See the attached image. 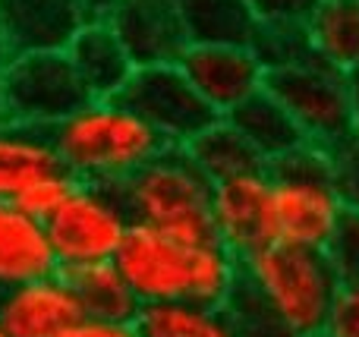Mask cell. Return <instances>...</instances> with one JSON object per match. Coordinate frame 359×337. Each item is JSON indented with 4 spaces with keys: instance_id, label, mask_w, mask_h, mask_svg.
I'll return each instance as SVG.
<instances>
[{
    "instance_id": "obj_8",
    "label": "cell",
    "mask_w": 359,
    "mask_h": 337,
    "mask_svg": "<svg viewBox=\"0 0 359 337\" xmlns=\"http://www.w3.org/2000/svg\"><path fill=\"white\" fill-rule=\"evenodd\" d=\"M120 101L130 111H136L164 139V145H177V149H186L215 120H221L202 101V95L192 88V82L177 63L139 67L126 82Z\"/></svg>"
},
{
    "instance_id": "obj_2",
    "label": "cell",
    "mask_w": 359,
    "mask_h": 337,
    "mask_svg": "<svg viewBox=\"0 0 359 337\" xmlns=\"http://www.w3.org/2000/svg\"><path fill=\"white\" fill-rule=\"evenodd\" d=\"M240 287L284 337H322L341 284L325 252L268 243L240 259Z\"/></svg>"
},
{
    "instance_id": "obj_10",
    "label": "cell",
    "mask_w": 359,
    "mask_h": 337,
    "mask_svg": "<svg viewBox=\"0 0 359 337\" xmlns=\"http://www.w3.org/2000/svg\"><path fill=\"white\" fill-rule=\"evenodd\" d=\"M177 67L217 117L233 114L268 79V67L252 44H189Z\"/></svg>"
},
{
    "instance_id": "obj_7",
    "label": "cell",
    "mask_w": 359,
    "mask_h": 337,
    "mask_svg": "<svg viewBox=\"0 0 359 337\" xmlns=\"http://www.w3.org/2000/svg\"><path fill=\"white\" fill-rule=\"evenodd\" d=\"M133 224L136 221L120 189L98 186V183H79L60 212L44 221L60 271L114 262Z\"/></svg>"
},
{
    "instance_id": "obj_31",
    "label": "cell",
    "mask_w": 359,
    "mask_h": 337,
    "mask_svg": "<svg viewBox=\"0 0 359 337\" xmlns=\"http://www.w3.org/2000/svg\"><path fill=\"white\" fill-rule=\"evenodd\" d=\"M60 337H142L136 322H104L82 315L73 328H67Z\"/></svg>"
},
{
    "instance_id": "obj_30",
    "label": "cell",
    "mask_w": 359,
    "mask_h": 337,
    "mask_svg": "<svg viewBox=\"0 0 359 337\" xmlns=\"http://www.w3.org/2000/svg\"><path fill=\"white\" fill-rule=\"evenodd\" d=\"M259 25H303L318 0H249Z\"/></svg>"
},
{
    "instance_id": "obj_4",
    "label": "cell",
    "mask_w": 359,
    "mask_h": 337,
    "mask_svg": "<svg viewBox=\"0 0 359 337\" xmlns=\"http://www.w3.org/2000/svg\"><path fill=\"white\" fill-rule=\"evenodd\" d=\"M271 174V243L293 249L325 252L341 218L347 214L341 193L334 186L328 151L303 145L284 161L268 167Z\"/></svg>"
},
{
    "instance_id": "obj_11",
    "label": "cell",
    "mask_w": 359,
    "mask_h": 337,
    "mask_svg": "<svg viewBox=\"0 0 359 337\" xmlns=\"http://www.w3.org/2000/svg\"><path fill=\"white\" fill-rule=\"evenodd\" d=\"M268 218H271V174H268V167H255L246 174L227 177L221 183H211L215 237L236 259H246L249 252L271 243Z\"/></svg>"
},
{
    "instance_id": "obj_32",
    "label": "cell",
    "mask_w": 359,
    "mask_h": 337,
    "mask_svg": "<svg viewBox=\"0 0 359 337\" xmlns=\"http://www.w3.org/2000/svg\"><path fill=\"white\" fill-rule=\"evenodd\" d=\"M120 0H82V13H86V22H111L114 10H117Z\"/></svg>"
},
{
    "instance_id": "obj_16",
    "label": "cell",
    "mask_w": 359,
    "mask_h": 337,
    "mask_svg": "<svg viewBox=\"0 0 359 337\" xmlns=\"http://www.w3.org/2000/svg\"><path fill=\"white\" fill-rule=\"evenodd\" d=\"M67 57L95 101L120 98L136 73V63L126 54L111 22H86L67 44Z\"/></svg>"
},
{
    "instance_id": "obj_6",
    "label": "cell",
    "mask_w": 359,
    "mask_h": 337,
    "mask_svg": "<svg viewBox=\"0 0 359 337\" xmlns=\"http://www.w3.org/2000/svg\"><path fill=\"white\" fill-rule=\"evenodd\" d=\"M92 101L67 50L16 54L0 69V111L38 130H54Z\"/></svg>"
},
{
    "instance_id": "obj_21",
    "label": "cell",
    "mask_w": 359,
    "mask_h": 337,
    "mask_svg": "<svg viewBox=\"0 0 359 337\" xmlns=\"http://www.w3.org/2000/svg\"><path fill=\"white\" fill-rule=\"evenodd\" d=\"M189 44H252L259 35L249 0H177Z\"/></svg>"
},
{
    "instance_id": "obj_26",
    "label": "cell",
    "mask_w": 359,
    "mask_h": 337,
    "mask_svg": "<svg viewBox=\"0 0 359 337\" xmlns=\"http://www.w3.org/2000/svg\"><path fill=\"white\" fill-rule=\"evenodd\" d=\"M252 48L265 60L268 69L290 67V63L312 57L303 25H259V35H255Z\"/></svg>"
},
{
    "instance_id": "obj_22",
    "label": "cell",
    "mask_w": 359,
    "mask_h": 337,
    "mask_svg": "<svg viewBox=\"0 0 359 337\" xmlns=\"http://www.w3.org/2000/svg\"><path fill=\"white\" fill-rule=\"evenodd\" d=\"M136 325L142 337H243L227 309H208L198 303L142 306Z\"/></svg>"
},
{
    "instance_id": "obj_27",
    "label": "cell",
    "mask_w": 359,
    "mask_h": 337,
    "mask_svg": "<svg viewBox=\"0 0 359 337\" xmlns=\"http://www.w3.org/2000/svg\"><path fill=\"white\" fill-rule=\"evenodd\" d=\"M325 259H328L337 284H359V212L347 208L334 237L325 246Z\"/></svg>"
},
{
    "instance_id": "obj_29",
    "label": "cell",
    "mask_w": 359,
    "mask_h": 337,
    "mask_svg": "<svg viewBox=\"0 0 359 337\" xmlns=\"http://www.w3.org/2000/svg\"><path fill=\"white\" fill-rule=\"evenodd\" d=\"M322 337H359V284H341Z\"/></svg>"
},
{
    "instance_id": "obj_3",
    "label": "cell",
    "mask_w": 359,
    "mask_h": 337,
    "mask_svg": "<svg viewBox=\"0 0 359 337\" xmlns=\"http://www.w3.org/2000/svg\"><path fill=\"white\" fill-rule=\"evenodd\" d=\"M117 189L136 224L158 227L186 246L217 240L211 224V180L186 149L164 145Z\"/></svg>"
},
{
    "instance_id": "obj_34",
    "label": "cell",
    "mask_w": 359,
    "mask_h": 337,
    "mask_svg": "<svg viewBox=\"0 0 359 337\" xmlns=\"http://www.w3.org/2000/svg\"><path fill=\"white\" fill-rule=\"evenodd\" d=\"M0 337H6V331H4V328H0Z\"/></svg>"
},
{
    "instance_id": "obj_33",
    "label": "cell",
    "mask_w": 359,
    "mask_h": 337,
    "mask_svg": "<svg viewBox=\"0 0 359 337\" xmlns=\"http://www.w3.org/2000/svg\"><path fill=\"white\" fill-rule=\"evenodd\" d=\"M6 60H10V54H6L4 41H0V69H4V67H6Z\"/></svg>"
},
{
    "instance_id": "obj_13",
    "label": "cell",
    "mask_w": 359,
    "mask_h": 337,
    "mask_svg": "<svg viewBox=\"0 0 359 337\" xmlns=\"http://www.w3.org/2000/svg\"><path fill=\"white\" fill-rule=\"evenodd\" d=\"M79 319L82 306L63 271L0 294V328L6 337H60Z\"/></svg>"
},
{
    "instance_id": "obj_1",
    "label": "cell",
    "mask_w": 359,
    "mask_h": 337,
    "mask_svg": "<svg viewBox=\"0 0 359 337\" xmlns=\"http://www.w3.org/2000/svg\"><path fill=\"white\" fill-rule=\"evenodd\" d=\"M60 164L79 183L123 186L164 149V139L120 98L88 101L50 130Z\"/></svg>"
},
{
    "instance_id": "obj_12",
    "label": "cell",
    "mask_w": 359,
    "mask_h": 337,
    "mask_svg": "<svg viewBox=\"0 0 359 337\" xmlns=\"http://www.w3.org/2000/svg\"><path fill=\"white\" fill-rule=\"evenodd\" d=\"M111 29L123 41L136 69L180 63L183 50L189 48L177 0H120L111 16Z\"/></svg>"
},
{
    "instance_id": "obj_20",
    "label": "cell",
    "mask_w": 359,
    "mask_h": 337,
    "mask_svg": "<svg viewBox=\"0 0 359 337\" xmlns=\"http://www.w3.org/2000/svg\"><path fill=\"white\" fill-rule=\"evenodd\" d=\"M73 287L76 300L82 306V315L104 322H136L142 312V303L136 300L133 287L114 262H95L82 268L63 271Z\"/></svg>"
},
{
    "instance_id": "obj_25",
    "label": "cell",
    "mask_w": 359,
    "mask_h": 337,
    "mask_svg": "<svg viewBox=\"0 0 359 337\" xmlns=\"http://www.w3.org/2000/svg\"><path fill=\"white\" fill-rule=\"evenodd\" d=\"M76 186H79V180H76L67 167H57V170L41 174L38 180H32L13 202H16L25 214H32L35 221H41V224H44L50 214L60 212L63 202L76 193Z\"/></svg>"
},
{
    "instance_id": "obj_35",
    "label": "cell",
    "mask_w": 359,
    "mask_h": 337,
    "mask_svg": "<svg viewBox=\"0 0 359 337\" xmlns=\"http://www.w3.org/2000/svg\"><path fill=\"white\" fill-rule=\"evenodd\" d=\"M0 117H4V111H0Z\"/></svg>"
},
{
    "instance_id": "obj_9",
    "label": "cell",
    "mask_w": 359,
    "mask_h": 337,
    "mask_svg": "<svg viewBox=\"0 0 359 337\" xmlns=\"http://www.w3.org/2000/svg\"><path fill=\"white\" fill-rule=\"evenodd\" d=\"M189 252L192 246L180 243L158 227L133 224L114 265L142 306L186 303L189 300Z\"/></svg>"
},
{
    "instance_id": "obj_5",
    "label": "cell",
    "mask_w": 359,
    "mask_h": 337,
    "mask_svg": "<svg viewBox=\"0 0 359 337\" xmlns=\"http://www.w3.org/2000/svg\"><path fill=\"white\" fill-rule=\"evenodd\" d=\"M265 88L290 111L306 142L316 149H331L344 136L359 130L353 79L347 73L325 67L316 57L268 69Z\"/></svg>"
},
{
    "instance_id": "obj_28",
    "label": "cell",
    "mask_w": 359,
    "mask_h": 337,
    "mask_svg": "<svg viewBox=\"0 0 359 337\" xmlns=\"http://www.w3.org/2000/svg\"><path fill=\"white\" fill-rule=\"evenodd\" d=\"M325 151H328L331 177H334V186L341 193L344 205L359 212V130H353L350 136H344L341 142Z\"/></svg>"
},
{
    "instance_id": "obj_24",
    "label": "cell",
    "mask_w": 359,
    "mask_h": 337,
    "mask_svg": "<svg viewBox=\"0 0 359 337\" xmlns=\"http://www.w3.org/2000/svg\"><path fill=\"white\" fill-rule=\"evenodd\" d=\"M186 151H189L196 167L202 170L211 183H221V180H227V177L265 167V164L259 161V155L249 149V142L240 136V130H236L227 117L215 120L202 136H196L186 145Z\"/></svg>"
},
{
    "instance_id": "obj_19",
    "label": "cell",
    "mask_w": 359,
    "mask_h": 337,
    "mask_svg": "<svg viewBox=\"0 0 359 337\" xmlns=\"http://www.w3.org/2000/svg\"><path fill=\"white\" fill-rule=\"evenodd\" d=\"M303 29L316 60L337 73H359V0H318Z\"/></svg>"
},
{
    "instance_id": "obj_18",
    "label": "cell",
    "mask_w": 359,
    "mask_h": 337,
    "mask_svg": "<svg viewBox=\"0 0 359 337\" xmlns=\"http://www.w3.org/2000/svg\"><path fill=\"white\" fill-rule=\"evenodd\" d=\"M63 167L48 130L0 117V199H16L32 180Z\"/></svg>"
},
{
    "instance_id": "obj_17",
    "label": "cell",
    "mask_w": 359,
    "mask_h": 337,
    "mask_svg": "<svg viewBox=\"0 0 359 337\" xmlns=\"http://www.w3.org/2000/svg\"><path fill=\"white\" fill-rule=\"evenodd\" d=\"M227 120L240 130V136L246 139L249 149L259 155V161L265 167L284 161L287 155L309 145L303 130L297 126V120L290 117V111L268 88H262L259 95L243 101L233 114H227Z\"/></svg>"
},
{
    "instance_id": "obj_14",
    "label": "cell",
    "mask_w": 359,
    "mask_h": 337,
    "mask_svg": "<svg viewBox=\"0 0 359 337\" xmlns=\"http://www.w3.org/2000/svg\"><path fill=\"white\" fill-rule=\"evenodd\" d=\"M82 25V0H0V41L10 57L67 50Z\"/></svg>"
},
{
    "instance_id": "obj_15",
    "label": "cell",
    "mask_w": 359,
    "mask_h": 337,
    "mask_svg": "<svg viewBox=\"0 0 359 337\" xmlns=\"http://www.w3.org/2000/svg\"><path fill=\"white\" fill-rule=\"evenodd\" d=\"M50 275H60V265L48 227L13 199H0V294Z\"/></svg>"
},
{
    "instance_id": "obj_23",
    "label": "cell",
    "mask_w": 359,
    "mask_h": 337,
    "mask_svg": "<svg viewBox=\"0 0 359 337\" xmlns=\"http://www.w3.org/2000/svg\"><path fill=\"white\" fill-rule=\"evenodd\" d=\"M236 287H240V259L221 240H208V243L192 246L189 300L186 303H198V306H208V309H227Z\"/></svg>"
}]
</instances>
